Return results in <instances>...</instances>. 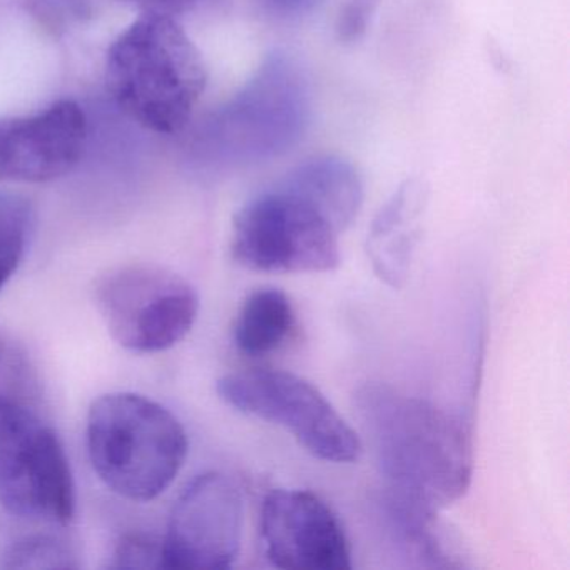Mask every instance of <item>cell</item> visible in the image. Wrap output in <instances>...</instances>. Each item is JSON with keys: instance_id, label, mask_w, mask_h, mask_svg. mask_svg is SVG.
<instances>
[{"instance_id": "ac0fdd59", "label": "cell", "mask_w": 570, "mask_h": 570, "mask_svg": "<svg viewBox=\"0 0 570 570\" xmlns=\"http://www.w3.org/2000/svg\"><path fill=\"white\" fill-rule=\"evenodd\" d=\"M112 559L118 569H166L163 540L141 533L122 537Z\"/></svg>"}, {"instance_id": "30bf717a", "label": "cell", "mask_w": 570, "mask_h": 570, "mask_svg": "<svg viewBox=\"0 0 570 570\" xmlns=\"http://www.w3.org/2000/svg\"><path fill=\"white\" fill-rule=\"evenodd\" d=\"M265 557L285 570H348L352 549L332 507L308 490L278 489L266 495L259 519Z\"/></svg>"}, {"instance_id": "7c38bea8", "label": "cell", "mask_w": 570, "mask_h": 570, "mask_svg": "<svg viewBox=\"0 0 570 570\" xmlns=\"http://www.w3.org/2000/svg\"><path fill=\"white\" fill-rule=\"evenodd\" d=\"M429 199V185L422 178H409L395 189L370 226L366 255L380 282L390 288H403L409 282Z\"/></svg>"}, {"instance_id": "277c9868", "label": "cell", "mask_w": 570, "mask_h": 570, "mask_svg": "<svg viewBox=\"0 0 570 570\" xmlns=\"http://www.w3.org/2000/svg\"><path fill=\"white\" fill-rule=\"evenodd\" d=\"M312 118L313 91L305 68L285 49H275L209 121L205 149L225 165H262L296 148Z\"/></svg>"}, {"instance_id": "44dd1931", "label": "cell", "mask_w": 570, "mask_h": 570, "mask_svg": "<svg viewBox=\"0 0 570 570\" xmlns=\"http://www.w3.org/2000/svg\"><path fill=\"white\" fill-rule=\"evenodd\" d=\"M259 8L278 21H299L315 12L323 0H256Z\"/></svg>"}, {"instance_id": "9a60e30c", "label": "cell", "mask_w": 570, "mask_h": 570, "mask_svg": "<svg viewBox=\"0 0 570 570\" xmlns=\"http://www.w3.org/2000/svg\"><path fill=\"white\" fill-rule=\"evenodd\" d=\"M295 322V309L285 292L259 288L239 308L233 326V342L243 355L266 356L288 340Z\"/></svg>"}, {"instance_id": "e0dca14e", "label": "cell", "mask_w": 570, "mask_h": 570, "mask_svg": "<svg viewBox=\"0 0 570 570\" xmlns=\"http://www.w3.org/2000/svg\"><path fill=\"white\" fill-rule=\"evenodd\" d=\"M4 569H75V552L55 537H28L18 540L0 557Z\"/></svg>"}, {"instance_id": "6da1fadb", "label": "cell", "mask_w": 570, "mask_h": 570, "mask_svg": "<svg viewBox=\"0 0 570 570\" xmlns=\"http://www.w3.org/2000/svg\"><path fill=\"white\" fill-rule=\"evenodd\" d=\"M355 406L386 489L436 510L465 495L473 445L462 419L385 383L360 386Z\"/></svg>"}, {"instance_id": "4fadbf2b", "label": "cell", "mask_w": 570, "mask_h": 570, "mask_svg": "<svg viewBox=\"0 0 570 570\" xmlns=\"http://www.w3.org/2000/svg\"><path fill=\"white\" fill-rule=\"evenodd\" d=\"M383 529L393 549L423 569H462V550L439 520V510L386 489L380 499Z\"/></svg>"}, {"instance_id": "2e32d148", "label": "cell", "mask_w": 570, "mask_h": 570, "mask_svg": "<svg viewBox=\"0 0 570 570\" xmlns=\"http://www.w3.org/2000/svg\"><path fill=\"white\" fill-rule=\"evenodd\" d=\"M31 206L19 196L0 193V292L18 272L31 233Z\"/></svg>"}, {"instance_id": "7402d4cb", "label": "cell", "mask_w": 570, "mask_h": 570, "mask_svg": "<svg viewBox=\"0 0 570 570\" xmlns=\"http://www.w3.org/2000/svg\"><path fill=\"white\" fill-rule=\"evenodd\" d=\"M156 4L165 6V8L169 9H183L188 8L189 4H193L195 0H153Z\"/></svg>"}, {"instance_id": "52a82bcc", "label": "cell", "mask_w": 570, "mask_h": 570, "mask_svg": "<svg viewBox=\"0 0 570 570\" xmlns=\"http://www.w3.org/2000/svg\"><path fill=\"white\" fill-rule=\"evenodd\" d=\"M219 399L232 409L288 430L306 452L333 463L362 456L358 433L315 385L283 370L229 373L216 383Z\"/></svg>"}, {"instance_id": "8992f818", "label": "cell", "mask_w": 570, "mask_h": 570, "mask_svg": "<svg viewBox=\"0 0 570 570\" xmlns=\"http://www.w3.org/2000/svg\"><path fill=\"white\" fill-rule=\"evenodd\" d=\"M0 503L19 519L69 523L76 512L61 440L31 410L0 396Z\"/></svg>"}, {"instance_id": "5b68a950", "label": "cell", "mask_w": 570, "mask_h": 570, "mask_svg": "<svg viewBox=\"0 0 570 570\" xmlns=\"http://www.w3.org/2000/svg\"><path fill=\"white\" fill-rule=\"evenodd\" d=\"M332 219L282 183L249 199L233 222L238 265L262 273H325L340 265Z\"/></svg>"}, {"instance_id": "7a4b0ae2", "label": "cell", "mask_w": 570, "mask_h": 570, "mask_svg": "<svg viewBox=\"0 0 570 570\" xmlns=\"http://www.w3.org/2000/svg\"><path fill=\"white\" fill-rule=\"evenodd\" d=\"M108 88L119 108L159 135L181 131L206 88L202 52L161 12L136 21L108 52Z\"/></svg>"}, {"instance_id": "3957f363", "label": "cell", "mask_w": 570, "mask_h": 570, "mask_svg": "<svg viewBox=\"0 0 570 570\" xmlns=\"http://www.w3.org/2000/svg\"><path fill=\"white\" fill-rule=\"evenodd\" d=\"M88 449L96 473L112 492L146 502L181 472L188 436L161 403L138 393H108L89 410Z\"/></svg>"}, {"instance_id": "8fae6325", "label": "cell", "mask_w": 570, "mask_h": 570, "mask_svg": "<svg viewBox=\"0 0 570 570\" xmlns=\"http://www.w3.org/2000/svg\"><path fill=\"white\" fill-rule=\"evenodd\" d=\"M88 141V119L61 101L31 118L0 119V181L42 183L71 171Z\"/></svg>"}, {"instance_id": "5bb4252c", "label": "cell", "mask_w": 570, "mask_h": 570, "mask_svg": "<svg viewBox=\"0 0 570 570\" xmlns=\"http://www.w3.org/2000/svg\"><path fill=\"white\" fill-rule=\"evenodd\" d=\"M279 183L322 209L340 233L355 222L365 198L362 175L342 156H313Z\"/></svg>"}, {"instance_id": "ffe728a7", "label": "cell", "mask_w": 570, "mask_h": 570, "mask_svg": "<svg viewBox=\"0 0 570 570\" xmlns=\"http://www.w3.org/2000/svg\"><path fill=\"white\" fill-rule=\"evenodd\" d=\"M36 14L52 28L79 21L88 16L86 0H31Z\"/></svg>"}, {"instance_id": "ba28073f", "label": "cell", "mask_w": 570, "mask_h": 570, "mask_svg": "<svg viewBox=\"0 0 570 570\" xmlns=\"http://www.w3.org/2000/svg\"><path fill=\"white\" fill-rule=\"evenodd\" d=\"M112 338L129 352L158 353L186 338L199 313L195 286L151 265H132L106 276L96 289Z\"/></svg>"}, {"instance_id": "d6986e66", "label": "cell", "mask_w": 570, "mask_h": 570, "mask_svg": "<svg viewBox=\"0 0 570 570\" xmlns=\"http://www.w3.org/2000/svg\"><path fill=\"white\" fill-rule=\"evenodd\" d=\"M382 0H346L336 18L335 35L342 45L362 41L372 26Z\"/></svg>"}, {"instance_id": "9c48e42d", "label": "cell", "mask_w": 570, "mask_h": 570, "mask_svg": "<svg viewBox=\"0 0 570 570\" xmlns=\"http://www.w3.org/2000/svg\"><path fill=\"white\" fill-rule=\"evenodd\" d=\"M245 502L222 472L195 476L173 507L163 539L166 569H229L242 549Z\"/></svg>"}]
</instances>
